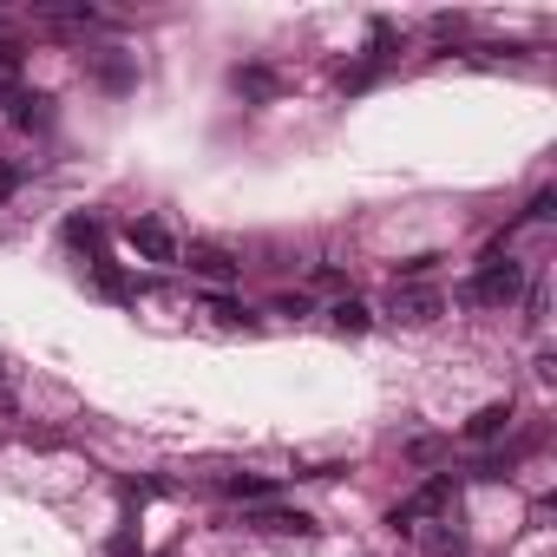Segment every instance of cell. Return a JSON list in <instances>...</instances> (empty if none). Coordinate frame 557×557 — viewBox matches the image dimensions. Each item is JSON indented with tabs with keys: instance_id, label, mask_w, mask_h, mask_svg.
I'll list each match as a JSON object with an SVG mask.
<instances>
[{
	"instance_id": "6da1fadb",
	"label": "cell",
	"mask_w": 557,
	"mask_h": 557,
	"mask_svg": "<svg viewBox=\"0 0 557 557\" xmlns=\"http://www.w3.org/2000/svg\"><path fill=\"white\" fill-rule=\"evenodd\" d=\"M518 296H524V262L505 256V249H492V256L479 262V275L466 283V302H472V309H511Z\"/></svg>"
},
{
	"instance_id": "7a4b0ae2",
	"label": "cell",
	"mask_w": 557,
	"mask_h": 557,
	"mask_svg": "<svg viewBox=\"0 0 557 557\" xmlns=\"http://www.w3.org/2000/svg\"><path fill=\"white\" fill-rule=\"evenodd\" d=\"M125 249H132L138 262H158V269L184 262V243H177V230H171V223H158V216H132V223H125Z\"/></svg>"
},
{
	"instance_id": "3957f363",
	"label": "cell",
	"mask_w": 557,
	"mask_h": 557,
	"mask_svg": "<svg viewBox=\"0 0 557 557\" xmlns=\"http://www.w3.org/2000/svg\"><path fill=\"white\" fill-rule=\"evenodd\" d=\"M446 505H453V479H426L413 498H400V505L387 511V524H394V531H426V518H440Z\"/></svg>"
},
{
	"instance_id": "277c9868",
	"label": "cell",
	"mask_w": 557,
	"mask_h": 557,
	"mask_svg": "<svg viewBox=\"0 0 557 557\" xmlns=\"http://www.w3.org/2000/svg\"><path fill=\"white\" fill-rule=\"evenodd\" d=\"M387 315H394L400 329H433V322L446 315V296H440V289H420V283H394Z\"/></svg>"
},
{
	"instance_id": "5b68a950",
	"label": "cell",
	"mask_w": 557,
	"mask_h": 557,
	"mask_svg": "<svg viewBox=\"0 0 557 557\" xmlns=\"http://www.w3.org/2000/svg\"><path fill=\"white\" fill-rule=\"evenodd\" d=\"M0 106H8V125H14V132H47V125H53V99H47V92L8 86V92H0Z\"/></svg>"
},
{
	"instance_id": "8992f818",
	"label": "cell",
	"mask_w": 557,
	"mask_h": 557,
	"mask_svg": "<svg viewBox=\"0 0 557 557\" xmlns=\"http://www.w3.org/2000/svg\"><path fill=\"white\" fill-rule=\"evenodd\" d=\"M190 275H203V283H236V275H243V262L223 249V243H190Z\"/></svg>"
},
{
	"instance_id": "52a82bcc",
	"label": "cell",
	"mask_w": 557,
	"mask_h": 557,
	"mask_svg": "<svg viewBox=\"0 0 557 557\" xmlns=\"http://www.w3.org/2000/svg\"><path fill=\"white\" fill-rule=\"evenodd\" d=\"M249 531H269V537H315V518L309 511H283V505H262L243 518Z\"/></svg>"
},
{
	"instance_id": "ba28073f",
	"label": "cell",
	"mask_w": 557,
	"mask_h": 557,
	"mask_svg": "<svg viewBox=\"0 0 557 557\" xmlns=\"http://www.w3.org/2000/svg\"><path fill=\"white\" fill-rule=\"evenodd\" d=\"M92 283H99V296H112V302H138V296H145L138 275H125V269H119V262H106V256L92 262Z\"/></svg>"
},
{
	"instance_id": "9c48e42d",
	"label": "cell",
	"mask_w": 557,
	"mask_h": 557,
	"mask_svg": "<svg viewBox=\"0 0 557 557\" xmlns=\"http://www.w3.org/2000/svg\"><path fill=\"white\" fill-rule=\"evenodd\" d=\"M505 426H511V400H492V407H479V413L466 420V440H472V446H485V440H498Z\"/></svg>"
},
{
	"instance_id": "30bf717a",
	"label": "cell",
	"mask_w": 557,
	"mask_h": 557,
	"mask_svg": "<svg viewBox=\"0 0 557 557\" xmlns=\"http://www.w3.org/2000/svg\"><path fill=\"white\" fill-rule=\"evenodd\" d=\"M230 86H236L243 99H275V92H283L275 66H236V73H230Z\"/></svg>"
},
{
	"instance_id": "8fae6325",
	"label": "cell",
	"mask_w": 557,
	"mask_h": 557,
	"mask_svg": "<svg viewBox=\"0 0 557 557\" xmlns=\"http://www.w3.org/2000/svg\"><path fill=\"white\" fill-rule=\"evenodd\" d=\"M66 243L99 262V256H106V223H99V216H66Z\"/></svg>"
},
{
	"instance_id": "7c38bea8",
	"label": "cell",
	"mask_w": 557,
	"mask_h": 557,
	"mask_svg": "<svg viewBox=\"0 0 557 557\" xmlns=\"http://www.w3.org/2000/svg\"><path fill=\"white\" fill-rule=\"evenodd\" d=\"M329 322H335L342 335H368V329H374V315H368V302H355V296H342V302L329 309Z\"/></svg>"
},
{
	"instance_id": "4fadbf2b",
	"label": "cell",
	"mask_w": 557,
	"mask_h": 557,
	"mask_svg": "<svg viewBox=\"0 0 557 557\" xmlns=\"http://www.w3.org/2000/svg\"><path fill=\"white\" fill-rule=\"evenodd\" d=\"M132 79H138V73H132V60H125V53H106V60H99V86H112V92H125Z\"/></svg>"
},
{
	"instance_id": "5bb4252c",
	"label": "cell",
	"mask_w": 557,
	"mask_h": 557,
	"mask_svg": "<svg viewBox=\"0 0 557 557\" xmlns=\"http://www.w3.org/2000/svg\"><path fill=\"white\" fill-rule=\"evenodd\" d=\"M203 315H210V322H223V329L249 322V309H243V302H230V296H203Z\"/></svg>"
},
{
	"instance_id": "9a60e30c",
	"label": "cell",
	"mask_w": 557,
	"mask_h": 557,
	"mask_svg": "<svg viewBox=\"0 0 557 557\" xmlns=\"http://www.w3.org/2000/svg\"><path fill=\"white\" fill-rule=\"evenodd\" d=\"M223 498H269V479H249V472H236V479H223Z\"/></svg>"
},
{
	"instance_id": "2e32d148",
	"label": "cell",
	"mask_w": 557,
	"mask_h": 557,
	"mask_svg": "<svg viewBox=\"0 0 557 557\" xmlns=\"http://www.w3.org/2000/svg\"><path fill=\"white\" fill-rule=\"evenodd\" d=\"M446 256H413V262H400V275H394V283H413V275H433Z\"/></svg>"
},
{
	"instance_id": "e0dca14e",
	"label": "cell",
	"mask_w": 557,
	"mask_h": 557,
	"mask_svg": "<svg viewBox=\"0 0 557 557\" xmlns=\"http://www.w3.org/2000/svg\"><path fill=\"white\" fill-rule=\"evenodd\" d=\"M21 60H27V47H21V40H14V34H0V73H14V66H21Z\"/></svg>"
},
{
	"instance_id": "ac0fdd59",
	"label": "cell",
	"mask_w": 557,
	"mask_h": 557,
	"mask_svg": "<svg viewBox=\"0 0 557 557\" xmlns=\"http://www.w3.org/2000/svg\"><path fill=\"white\" fill-rule=\"evenodd\" d=\"M433 34H440V40H459V34H466V14H433Z\"/></svg>"
},
{
	"instance_id": "d6986e66",
	"label": "cell",
	"mask_w": 557,
	"mask_h": 557,
	"mask_svg": "<svg viewBox=\"0 0 557 557\" xmlns=\"http://www.w3.org/2000/svg\"><path fill=\"white\" fill-rule=\"evenodd\" d=\"M433 557H466V544H459V531H453V524L433 537Z\"/></svg>"
},
{
	"instance_id": "ffe728a7",
	"label": "cell",
	"mask_w": 557,
	"mask_h": 557,
	"mask_svg": "<svg viewBox=\"0 0 557 557\" xmlns=\"http://www.w3.org/2000/svg\"><path fill=\"white\" fill-rule=\"evenodd\" d=\"M106 557H138V531H132V524H125V531H119V537H112V550H106Z\"/></svg>"
},
{
	"instance_id": "44dd1931",
	"label": "cell",
	"mask_w": 557,
	"mask_h": 557,
	"mask_svg": "<svg viewBox=\"0 0 557 557\" xmlns=\"http://www.w3.org/2000/svg\"><path fill=\"white\" fill-rule=\"evenodd\" d=\"M0 413H14V381H8V368H0Z\"/></svg>"
},
{
	"instance_id": "7402d4cb",
	"label": "cell",
	"mask_w": 557,
	"mask_h": 557,
	"mask_svg": "<svg viewBox=\"0 0 557 557\" xmlns=\"http://www.w3.org/2000/svg\"><path fill=\"white\" fill-rule=\"evenodd\" d=\"M8 190H21V171H14V164H0V197H8Z\"/></svg>"
}]
</instances>
